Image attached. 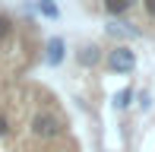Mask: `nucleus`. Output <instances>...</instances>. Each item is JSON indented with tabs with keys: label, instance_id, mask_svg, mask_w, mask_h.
Returning a JSON list of instances; mask_svg holds the SVG:
<instances>
[{
	"label": "nucleus",
	"instance_id": "nucleus-1",
	"mask_svg": "<svg viewBox=\"0 0 155 152\" xmlns=\"http://www.w3.org/2000/svg\"><path fill=\"white\" fill-rule=\"evenodd\" d=\"M29 133L35 140H41V143H51V140H57L63 133V121L54 111H35L29 117Z\"/></svg>",
	"mask_w": 155,
	"mask_h": 152
},
{
	"label": "nucleus",
	"instance_id": "nucleus-2",
	"mask_svg": "<svg viewBox=\"0 0 155 152\" xmlns=\"http://www.w3.org/2000/svg\"><path fill=\"white\" fill-rule=\"evenodd\" d=\"M133 67H136V51H133L130 45L111 48L108 57H104V70H108V73H130Z\"/></svg>",
	"mask_w": 155,
	"mask_h": 152
},
{
	"label": "nucleus",
	"instance_id": "nucleus-3",
	"mask_svg": "<svg viewBox=\"0 0 155 152\" xmlns=\"http://www.w3.org/2000/svg\"><path fill=\"white\" fill-rule=\"evenodd\" d=\"M101 60H104V51L98 45H82L79 51H76V64H79L82 70H95Z\"/></svg>",
	"mask_w": 155,
	"mask_h": 152
},
{
	"label": "nucleus",
	"instance_id": "nucleus-4",
	"mask_svg": "<svg viewBox=\"0 0 155 152\" xmlns=\"http://www.w3.org/2000/svg\"><path fill=\"white\" fill-rule=\"evenodd\" d=\"M63 57H67V41H63L60 35L48 38V45H45V60H48V67H60Z\"/></svg>",
	"mask_w": 155,
	"mask_h": 152
},
{
	"label": "nucleus",
	"instance_id": "nucleus-5",
	"mask_svg": "<svg viewBox=\"0 0 155 152\" xmlns=\"http://www.w3.org/2000/svg\"><path fill=\"white\" fill-rule=\"evenodd\" d=\"M136 3H139V0H101V10L108 13V16L120 19V16H127V13H130Z\"/></svg>",
	"mask_w": 155,
	"mask_h": 152
},
{
	"label": "nucleus",
	"instance_id": "nucleus-6",
	"mask_svg": "<svg viewBox=\"0 0 155 152\" xmlns=\"http://www.w3.org/2000/svg\"><path fill=\"white\" fill-rule=\"evenodd\" d=\"M136 101V92H133V86H124V89H117L114 92V98H111V105L117 108V111H127V108Z\"/></svg>",
	"mask_w": 155,
	"mask_h": 152
},
{
	"label": "nucleus",
	"instance_id": "nucleus-7",
	"mask_svg": "<svg viewBox=\"0 0 155 152\" xmlns=\"http://www.w3.org/2000/svg\"><path fill=\"white\" fill-rule=\"evenodd\" d=\"M35 10H38L45 19H60V6H57V0H35Z\"/></svg>",
	"mask_w": 155,
	"mask_h": 152
},
{
	"label": "nucleus",
	"instance_id": "nucleus-8",
	"mask_svg": "<svg viewBox=\"0 0 155 152\" xmlns=\"http://www.w3.org/2000/svg\"><path fill=\"white\" fill-rule=\"evenodd\" d=\"M13 32H16V22H13V16L0 10V45H3V41H10V38H13Z\"/></svg>",
	"mask_w": 155,
	"mask_h": 152
},
{
	"label": "nucleus",
	"instance_id": "nucleus-9",
	"mask_svg": "<svg viewBox=\"0 0 155 152\" xmlns=\"http://www.w3.org/2000/svg\"><path fill=\"white\" fill-rule=\"evenodd\" d=\"M108 35H114V38H127V35H136V29H130L127 22H111V25H108Z\"/></svg>",
	"mask_w": 155,
	"mask_h": 152
},
{
	"label": "nucleus",
	"instance_id": "nucleus-10",
	"mask_svg": "<svg viewBox=\"0 0 155 152\" xmlns=\"http://www.w3.org/2000/svg\"><path fill=\"white\" fill-rule=\"evenodd\" d=\"M3 136H10V117L0 111V140H3Z\"/></svg>",
	"mask_w": 155,
	"mask_h": 152
},
{
	"label": "nucleus",
	"instance_id": "nucleus-11",
	"mask_svg": "<svg viewBox=\"0 0 155 152\" xmlns=\"http://www.w3.org/2000/svg\"><path fill=\"white\" fill-rule=\"evenodd\" d=\"M136 98H139V108H143V111H149V108H152V95H149V92H139Z\"/></svg>",
	"mask_w": 155,
	"mask_h": 152
},
{
	"label": "nucleus",
	"instance_id": "nucleus-12",
	"mask_svg": "<svg viewBox=\"0 0 155 152\" xmlns=\"http://www.w3.org/2000/svg\"><path fill=\"white\" fill-rule=\"evenodd\" d=\"M139 3H143L146 16H149V19H155V0H139Z\"/></svg>",
	"mask_w": 155,
	"mask_h": 152
}]
</instances>
